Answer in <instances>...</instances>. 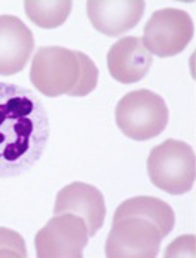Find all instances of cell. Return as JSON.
Masks as SVG:
<instances>
[{
    "label": "cell",
    "instance_id": "1",
    "mask_svg": "<svg viewBox=\"0 0 196 258\" xmlns=\"http://www.w3.org/2000/svg\"><path fill=\"white\" fill-rule=\"evenodd\" d=\"M50 138L42 99L30 89L0 81V177L30 170Z\"/></svg>",
    "mask_w": 196,
    "mask_h": 258
},
{
    "label": "cell",
    "instance_id": "2",
    "mask_svg": "<svg viewBox=\"0 0 196 258\" xmlns=\"http://www.w3.org/2000/svg\"><path fill=\"white\" fill-rule=\"evenodd\" d=\"M99 71L93 60L65 47H41L32 62L30 81L48 98L87 96L97 86Z\"/></svg>",
    "mask_w": 196,
    "mask_h": 258
},
{
    "label": "cell",
    "instance_id": "3",
    "mask_svg": "<svg viewBox=\"0 0 196 258\" xmlns=\"http://www.w3.org/2000/svg\"><path fill=\"white\" fill-rule=\"evenodd\" d=\"M151 183L171 195L189 192L195 186V150L184 141L166 140L151 149L147 159Z\"/></svg>",
    "mask_w": 196,
    "mask_h": 258
},
{
    "label": "cell",
    "instance_id": "4",
    "mask_svg": "<svg viewBox=\"0 0 196 258\" xmlns=\"http://www.w3.org/2000/svg\"><path fill=\"white\" fill-rule=\"evenodd\" d=\"M168 120L169 111L163 98L147 89L126 93L116 107L117 126L135 141H145L160 135Z\"/></svg>",
    "mask_w": 196,
    "mask_h": 258
},
{
    "label": "cell",
    "instance_id": "5",
    "mask_svg": "<svg viewBox=\"0 0 196 258\" xmlns=\"http://www.w3.org/2000/svg\"><path fill=\"white\" fill-rule=\"evenodd\" d=\"M195 36V23L183 9L165 8L156 11L145 24L144 45L157 57H172L181 53Z\"/></svg>",
    "mask_w": 196,
    "mask_h": 258
},
{
    "label": "cell",
    "instance_id": "6",
    "mask_svg": "<svg viewBox=\"0 0 196 258\" xmlns=\"http://www.w3.org/2000/svg\"><path fill=\"white\" fill-rule=\"evenodd\" d=\"M163 237L154 222L141 216H126L113 221V228L105 243V255L110 258L157 257Z\"/></svg>",
    "mask_w": 196,
    "mask_h": 258
},
{
    "label": "cell",
    "instance_id": "7",
    "mask_svg": "<svg viewBox=\"0 0 196 258\" xmlns=\"http://www.w3.org/2000/svg\"><path fill=\"white\" fill-rule=\"evenodd\" d=\"M88 239V228L81 216L73 213L56 215L36 233V255L39 258H79Z\"/></svg>",
    "mask_w": 196,
    "mask_h": 258
},
{
    "label": "cell",
    "instance_id": "8",
    "mask_svg": "<svg viewBox=\"0 0 196 258\" xmlns=\"http://www.w3.org/2000/svg\"><path fill=\"white\" fill-rule=\"evenodd\" d=\"M73 213L81 216L88 228V236L93 237L105 222V200L102 192L88 183L73 182L60 189L56 197L54 215Z\"/></svg>",
    "mask_w": 196,
    "mask_h": 258
},
{
    "label": "cell",
    "instance_id": "9",
    "mask_svg": "<svg viewBox=\"0 0 196 258\" xmlns=\"http://www.w3.org/2000/svg\"><path fill=\"white\" fill-rule=\"evenodd\" d=\"M33 48L32 30L15 15H0V75L21 72Z\"/></svg>",
    "mask_w": 196,
    "mask_h": 258
},
{
    "label": "cell",
    "instance_id": "10",
    "mask_svg": "<svg viewBox=\"0 0 196 258\" xmlns=\"http://www.w3.org/2000/svg\"><path fill=\"white\" fill-rule=\"evenodd\" d=\"M145 11V2H101L91 0L87 3V17L91 26L110 36L117 38L122 33L129 32L142 18Z\"/></svg>",
    "mask_w": 196,
    "mask_h": 258
},
{
    "label": "cell",
    "instance_id": "11",
    "mask_svg": "<svg viewBox=\"0 0 196 258\" xmlns=\"http://www.w3.org/2000/svg\"><path fill=\"white\" fill-rule=\"evenodd\" d=\"M108 71L111 77L123 84L141 81L150 71L153 56L145 48L142 38L128 36L117 41L108 51Z\"/></svg>",
    "mask_w": 196,
    "mask_h": 258
},
{
    "label": "cell",
    "instance_id": "12",
    "mask_svg": "<svg viewBox=\"0 0 196 258\" xmlns=\"http://www.w3.org/2000/svg\"><path fill=\"white\" fill-rule=\"evenodd\" d=\"M126 216H141L154 222L163 236H168L175 224V215L172 207L156 197H132L123 201L114 213L113 221Z\"/></svg>",
    "mask_w": 196,
    "mask_h": 258
},
{
    "label": "cell",
    "instance_id": "13",
    "mask_svg": "<svg viewBox=\"0 0 196 258\" xmlns=\"http://www.w3.org/2000/svg\"><path fill=\"white\" fill-rule=\"evenodd\" d=\"M29 20L42 29H56L67 20L72 11L69 0H29L24 3Z\"/></svg>",
    "mask_w": 196,
    "mask_h": 258
},
{
    "label": "cell",
    "instance_id": "14",
    "mask_svg": "<svg viewBox=\"0 0 196 258\" xmlns=\"http://www.w3.org/2000/svg\"><path fill=\"white\" fill-rule=\"evenodd\" d=\"M0 257L26 258L27 249L24 239L14 230L0 227Z\"/></svg>",
    "mask_w": 196,
    "mask_h": 258
}]
</instances>
